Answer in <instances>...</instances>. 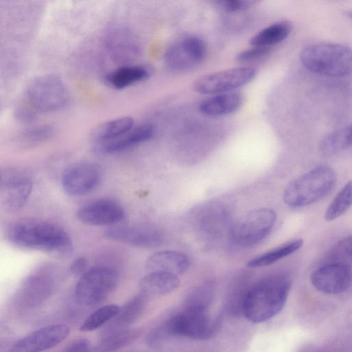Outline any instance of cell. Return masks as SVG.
<instances>
[{
    "mask_svg": "<svg viewBox=\"0 0 352 352\" xmlns=\"http://www.w3.org/2000/svg\"><path fill=\"white\" fill-rule=\"evenodd\" d=\"M6 239L20 249L69 255L73 243L68 234L56 224L36 219L11 222L5 229Z\"/></svg>",
    "mask_w": 352,
    "mask_h": 352,
    "instance_id": "1",
    "label": "cell"
},
{
    "mask_svg": "<svg viewBox=\"0 0 352 352\" xmlns=\"http://www.w3.org/2000/svg\"><path fill=\"white\" fill-rule=\"evenodd\" d=\"M292 282L284 274L266 276L250 286L243 305V314L254 323L273 318L283 308Z\"/></svg>",
    "mask_w": 352,
    "mask_h": 352,
    "instance_id": "2",
    "label": "cell"
},
{
    "mask_svg": "<svg viewBox=\"0 0 352 352\" xmlns=\"http://www.w3.org/2000/svg\"><path fill=\"white\" fill-rule=\"evenodd\" d=\"M300 59L311 72L333 77L352 73V49L332 43H316L303 48Z\"/></svg>",
    "mask_w": 352,
    "mask_h": 352,
    "instance_id": "3",
    "label": "cell"
},
{
    "mask_svg": "<svg viewBox=\"0 0 352 352\" xmlns=\"http://www.w3.org/2000/svg\"><path fill=\"white\" fill-rule=\"evenodd\" d=\"M336 180V174L331 167L318 166L288 184L283 200L292 207L311 205L327 196L335 187Z\"/></svg>",
    "mask_w": 352,
    "mask_h": 352,
    "instance_id": "4",
    "label": "cell"
},
{
    "mask_svg": "<svg viewBox=\"0 0 352 352\" xmlns=\"http://www.w3.org/2000/svg\"><path fill=\"white\" fill-rule=\"evenodd\" d=\"M221 316L213 317L208 310L184 309L171 318L153 336L172 335L195 340H207L220 327Z\"/></svg>",
    "mask_w": 352,
    "mask_h": 352,
    "instance_id": "5",
    "label": "cell"
},
{
    "mask_svg": "<svg viewBox=\"0 0 352 352\" xmlns=\"http://www.w3.org/2000/svg\"><path fill=\"white\" fill-rule=\"evenodd\" d=\"M25 96L29 104L43 112L63 108L69 100V92L64 82L52 74L38 76L28 83Z\"/></svg>",
    "mask_w": 352,
    "mask_h": 352,
    "instance_id": "6",
    "label": "cell"
},
{
    "mask_svg": "<svg viewBox=\"0 0 352 352\" xmlns=\"http://www.w3.org/2000/svg\"><path fill=\"white\" fill-rule=\"evenodd\" d=\"M118 282V274L112 267H94L80 276L75 287V297L84 305L98 304L114 290Z\"/></svg>",
    "mask_w": 352,
    "mask_h": 352,
    "instance_id": "7",
    "label": "cell"
},
{
    "mask_svg": "<svg viewBox=\"0 0 352 352\" xmlns=\"http://www.w3.org/2000/svg\"><path fill=\"white\" fill-rule=\"evenodd\" d=\"M276 221V212L267 208L255 209L247 213L231 229L233 240L244 246L262 241L271 232Z\"/></svg>",
    "mask_w": 352,
    "mask_h": 352,
    "instance_id": "8",
    "label": "cell"
},
{
    "mask_svg": "<svg viewBox=\"0 0 352 352\" xmlns=\"http://www.w3.org/2000/svg\"><path fill=\"white\" fill-rule=\"evenodd\" d=\"M256 74L252 67H236L202 76L195 81L193 89L202 94H219L233 91L251 82Z\"/></svg>",
    "mask_w": 352,
    "mask_h": 352,
    "instance_id": "9",
    "label": "cell"
},
{
    "mask_svg": "<svg viewBox=\"0 0 352 352\" xmlns=\"http://www.w3.org/2000/svg\"><path fill=\"white\" fill-rule=\"evenodd\" d=\"M54 272L50 266H43L28 275L16 292V302L29 308L43 303L54 289Z\"/></svg>",
    "mask_w": 352,
    "mask_h": 352,
    "instance_id": "10",
    "label": "cell"
},
{
    "mask_svg": "<svg viewBox=\"0 0 352 352\" xmlns=\"http://www.w3.org/2000/svg\"><path fill=\"white\" fill-rule=\"evenodd\" d=\"M31 178L23 171L10 168L1 173L0 200L8 211L21 208L32 192Z\"/></svg>",
    "mask_w": 352,
    "mask_h": 352,
    "instance_id": "11",
    "label": "cell"
},
{
    "mask_svg": "<svg viewBox=\"0 0 352 352\" xmlns=\"http://www.w3.org/2000/svg\"><path fill=\"white\" fill-rule=\"evenodd\" d=\"M312 285L327 294H339L352 286V268L347 263L332 262L321 266L311 275Z\"/></svg>",
    "mask_w": 352,
    "mask_h": 352,
    "instance_id": "12",
    "label": "cell"
},
{
    "mask_svg": "<svg viewBox=\"0 0 352 352\" xmlns=\"http://www.w3.org/2000/svg\"><path fill=\"white\" fill-rule=\"evenodd\" d=\"M101 179L100 167L92 162H80L67 168L62 178V186L69 195L81 196L94 190Z\"/></svg>",
    "mask_w": 352,
    "mask_h": 352,
    "instance_id": "13",
    "label": "cell"
},
{
    "mask_svg": "<svg viewBox=\"0 0 352 352\" xmlns=\"http://www.w3.org/2000/svg\"><path fill=\"white\" fill-rule=\"evenodd\" d=\"M207 53L205 42L197 36H187L174 44L166 54L169 67L177 71L190 69L204 59Z\"/></svg>",
    "mask_w": 352,
    "mask_h": 352,
    "instance_id": "14",
    "label": "cell"
},
{
    "mask_svg": "<svg viewBox=\"0 0 352 352\" xmlns=\"http://www.w3.org/2000/svg\"><path fill=\"white\" fill-rule=\"evenodd\" d=\"M63 324L49 325L33 331L15 342L8 352H42L58 344L69 334Z\"/></svg>",
    "mask_w": 352,
    "mask_h": 352,
    "instance_id": "15",
    "label": "cell"
},
{
    "mask_svg": "<svg viewBox=\"0 0 352 352\" xmlns=\"http://www.w3.org/2000/svg\"><path fill=\"white\" fill-rule=\"evenodd\" d=\"M76 217L81 223L89 226H111L124 219V210L117 201L100 199L81 206L76 211Z\"/></svg>",
    "mask_w": 352,
    "mask_h": 352,
    "instance_id": "16",
    "label": "cell"
},
{
    "mask_svg": "<svg viewBox=\"0 0 352 352\" xmlns=\"http://www.w3.org/2000/svg\"><path fill=\"white\" fill-rule=\"evenodd\" d=\"M104 236L113 241L138 248H153L163 242V235L150 226H117L104 232Z\"/></svg>",
    "mask_w": 352,
    "mask_h": 352,
    "instance_id": "17",
    "label": "cell"
},
{
    "mask_svg": "<svg viewBox=\"0 0 352 352\" xmlns=\"http://www.w3.org/2000/svg\"><path fill=\"white\" fill-rule=\"evenodd\" d=\"M190 260L184 253L175 250H164L151 255L146 261L148 272H162L175 276L184 273L189 267Z\"/></svg>",
    "mask_w": 352,
    "mask_h": 352,
    "instance_id": "18",
    "label": "cell"
},
{
    "mask_svg": "<svg viewBox=\"0 0 352 352\" xmlns=\"http://www.w3.org/2000/svg\"><path fill=\"white\" fill-rule=\"evenodd\" d=\"M153 133L154 128L152 125L141 124L133 126L113 140L98 144V147L103 153H115L148 140Z\"/></svg>",
    "mask_w": 352,
    "mask_h": 352,
    "instance_id": "19",
    "label": "cell"
},
{
    "mask_svg": "<svg viewBox=\"0 0 352 352\" xmlns=\"http://www.w3.org/2000/svg\"><path fill=\"white\" fill-rule=\"evenodd\" d=\"M243 103V95L236 91L216 94L199 104L200 113L208 116H219L236 111Z\"/></svg>",
    "mask_w": 352,
    "mask_h": 352,
    "instance_id": "20",
    "label": "cell"
},
{
    "mask_svg": "<svg viewBox=\"0 0 352 352\" xmlns=\"http://www.w3.org/2000/svg\"><path fill=\"white\" fill-rule=\"evenodd\" d=\"M147 296L142 294L133 297L120 310L103 331V336L126 329L142 314Z\"/></svg>",
    "mask_w": 352,
    "mask_h": 352,
    "instance_id": "21",
    "label": "cell"
},
{
    "mask_svg": "<svg viewBox=\"0 0 352 352\" xmlns=\"http://www.w3.org/2000/svg\"><path fill=\"white\" fill-rule=\"evenodd\" d=\"M180 284L177 276L162 272H148L140 281V293L146 296L168 294Z\"/></svg>",
    "mask_w": 352,
    "mask_h": 352,
    "instance_id": "22",
    "label": "cell"
},
{
    "mask_svg": "<svg viewBox=\"0 0 352 352\" xmlns=\"http://www.w3.org/2000/svg\"><path fill=\"white\" fill-rule=\"evenodd\" d=\"M149 75V69L144 66L125 65L109 73L105 79L111 87L121 89L145 80Z\"/></svg>",
    "mask_w": 352,
    "mask_h": 352,
    "instance_id": "23",
    "label": "cell"
},
{
    "mask_svg": "<svg viewBox=\"0 0 352 352\" xmlns=\"http://www.w3.org/2000/svg\"><path fill=\"white\" fill-rule=\"evenodd\" d=\"M134 126V120L131 117H120L103 122L96 126L92 138L98 144L113 140Z\"/></svg>",
    "mask_w": 352,
    "mask_h": 352,
    "instance_id": "24",
    "label": "cell"
},
{
    "mask_svg": "<svg viewBox=\"0 0 352 352\" xmlns=\"http://www.w3.org/2000/svg\"><path fill=\"white\" fill-rule=\"evenodd\" d=\"M292 25L288 21L274 23L261 30L250 41L253 47H270L284 41L290 34Z\"/></svg>",
    "mask_w": 352,
    "mask_h": 352,
    "instance_id": "25",
    "label": "cell"
},
{
    "mask_svg": "<svg viewBox=\"0 0 352 352\" xmlns=\"http://www.w3.org/2000/svg\"><path fill=\"white\" fill-rule=\"evenodd\" d=\"M303 245V240L298 239L286 242L251 260L248 263L250 267H262L272 265L298 251Z\"/></svg>",
    "mask_w": 352,
    "mask_h": 352,
    "instance_id": "26",
    "label": "cell"
},
{
    "mask_svg": "<svg viewBox=\"0 0 352 352\" xmlns=\"http://www.w3.org/2000/svg\"><path fill=\"white\" fill-rule=\"evenodd\" d=\"M141 334L138 329H126L104 336L90 352H115L137 339Z\"/></svg>",
    "mask_w": 352,
    "mask_h": 352,
    "instance_id": "27",
    "label": "cell"
},
{
    "mask_svg": "<svg viewBox=\"0 0 352 352\" xmlns=\"http://www.w3.org/2000/svg\"><path fill=\"white\" fill-rule=\"evenodd\" d=\"M352 146V124L327 135L319 145L320 152L325 156L334 155Z\"/></svg>",
    "mask_w": 352,
    "mask_h": 352,
    "instance_id": "28",
    "label": "cell"
},
{
    "mask_svg": "<svg viewBox=\"0 0 352 352\" xmlns=\"http://www.w3.org/2000/svg\"><path fill=\"white\" fill-rule=\"evenodd\" d=\"M216 292L212 280L206 281L194 288L186 296L184 309L208 310Z\"/></svg>",
    "mask_w": 352,
    "mask_h": 352,
    "instance_id": "29",
    "label": "cell"
},
{
    "mask_svg": "<svg viewBox=\"0 0 352 352\" xmlns=\"http://www.w3.org/2000/svg\"><path fill=\"white\" fill-rule=\"evenodd\" d=\"M352 206V179L347 182L328 206L324 218L331 221L344 214Z\"/></svg>",
    "mask_w": 352,
    "mask_h": 352,
    "instance_id": "30",
    "label": "cell"
},
{
    "mask_svg": "<svg viewBox=\"0 0 352 352\" xmlns=\"http://www.w3.org/2000/svg\"><path fill=\"white\" fill-rule=\"evenodd\" d=\"M250 286L244 278L236 280L231 286L225 301V311L232 316L243 314V305Z\"/></svg>",
    "mask_w": 352,
    "mask_h": 352,
    "instance_id": "31",
    "label": "cell"
},
{
    "mask_svg": "<svg viewBox=\"0 0 352 352\" xmlns=\"http://www.w3.org/2000/svg\"><path fill=\"white\" fill-rule=\"evenodd\" d=\"M120 307L115 304L103 306L93 312L80 327V331H91L113 319L118 313Z\"/></svg>",
    "mask_w": 352,
    "mask_h": 352,
    "instance_id": "32",
    "label": "cell"
},
{
    "mask_svg": "<svg viewBox=\"0 0 352 352\" xmlns=\"http://www.w3.org/2000/svg\"><path fill=\"white\" fill-rule=\"evenodd\" d=\"M52 131L49 125L35 126L24 131L19 137V141L23 145L32 146L48 139Z\"/></svg>",
    "mask_w": 352,
    "mask_h": 352,
    "instance_id": "33",
    "label": "cell"
},
{
    "mask_svg": "<svg viewBox=\"0 0 352 352\" xmlns=\"http://www.w3.org/2000/svg\"><path fill=\"white\" fill-rule=\"evenodd\" d=\"M330 257L333 262L347 263L348 261H351L352 236L350 235L340 240L332 249Z\"/></svg>",
    "mask_w": 352,
    "mask_h": 352,
    "instance_id": "34",
    "label": "cell"
},
{
    "mask_svg": "<svg viewBox=\"0 0 352 352\" xmlns=\"http://www.w3.org/2000/svg\"><path fill=\"white\" fill-rule=\"evenodd\" d=\"M126 33L121 32V34H113L111 38L109 46H111L113 53L119 57L121 54L126 55V52L127 54L129 52L131 42H129V34Z\"/></svg>",
    "mask_w": 352,
    "mask_h": 352,
    "instance_id": "35",
    "label": "cell"
},
{
    "mask_svg": "<svg viewBox=\"0 0 352 352\" xmlns=\"http://www.w3.org/2000/svg\"><path fill=\"white\" fill-rule=\"evenodd\" d=\"M270 52V47H253L238 54L236 60L241 63L255 61L266 56Z\"/></svg>",
    "mask_w": 352,
    "mask_h": 352,
    "instance_id": "36",
    "label": "cell"
},
{
    "mask_svg": "<svg viewBox=\"0 0 352 352\" xmlns=\"http://www.w3.org/2000/svg\"><path fill=\"white\" fill-rule=\"evenodd\" d=\"M227 11L238 12L250 8L254 1L247 0H226L219 2Z\"/></svg>",
    "mask_w": 352,
    "mask_h": 352,
    "instance_id": "37",
    "label": "cell"
},
{
    "mask_svg": "<svg viewBox=\"0 0 352 352\" xmlns=\"http://www.w3.org/2000/svg\"><path fill=\"white\" fill-rule=\"evenodd\" d=\"M91 349L89 341L80 338L72 341L58 352H90Z\"/></svg>",
    "mask_w": 352,
    "mask_h": 352,
    "instance_id": "38",
    "label": "cell"
},
{
    "mask_svg": "<svg viewBox=\"0 0 352 352\" xmlns=\"http://www.w3.org/2000/svg\"><path fill=\"white\" fill-rule=\"evenodd\" d=\"M88 261L84 256L76 258L69 265V272L75 276H82L88 270H87Z\"/></svg>",
    "mask_w": 352,
    "mask_h": 352,
    "instance_id": "39",
    "label": "cell"
},
{
    "mask_svg": "<svg viewBox=\"0 0 352 352\" xmlns=\"http://www.w3.org/2000/svg\"><path fill=\"white\" fill-rule=\"evenodd\" d=\"M348 16L352 19V11L347 13Z\"/></svg>",
    "mask_w": 352,
    "mask_h": 352,
    "instance_id": "40",
    "label": "cell"
}]
</instances>
